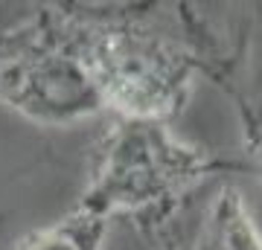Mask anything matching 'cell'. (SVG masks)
Returning a JSON list of instances; mask_svg holds the SVG:
<instances>
[{
	"mask_svg": "<svg viewBox=\"0 0 262 250\" xmlns=\"http://www.w3.org/2000/svg\"><path fill=\"white\" fill-rule=\"evenodd\" d=\"M96 93L120 120L163 122L181 108L192 58L175 24L155 6L56 3Z\"/></svg>",
	"mask_w": 262,
	"mask_h": 250,
	"instance_id": "1",
	"label": "cell"
},
{
	"mask_svg": "<svg viewBox=\"0 0 262 250\" xmlns=\"http://www.w3.org/2000/svg\"><path fill=\"white\" fill-rule=\"evenodd\" d=\"M0 105L50 128L105 111L56 3H0Z\"/></svg>",
	"mask_w": 262,
	"mask_h": 250,
	"instance_id": "2",
	"label": "cell"
},
{
	"mask_svg": "<svg viewBox=\"0 0 262 250\" xmlns=\"http://www.w3.org/2000/svg\"><path fill=\"white\" fill-rule=\"evenodd\" d=\"M195 169L198 157L169 137L160 122L120 120L99 151L79 207L99 218L146 213L181 192Z\"/></svg>",
	"mask_w": 262,
	"mask_h": 250,
	"instance_id": "3",
	"label": "cell"
},
{
	"mask_svg": "<svg viewBox=\"0 0 262 250\" xmlns=\"http://www.w3.org/2000/svg\"><path fill=\"white\" fill-rule=\"evenodd\" d=\"M108 221L76 207L61 221L24 236L15 250H102Z\"/></svg>",
	"mask_w": 262,
	"mask_h": 250,
	"instance_id": "4",
	"label": "cell"
},
{
	"mask_svg": "<svg viewBox=\"0 0 262 250\" xmlns=\"http://www.w3.org/2000/svg\"><path fill=\"white\" fill-rule=\"evenodd\" d=\"M195 250H262V236L236 195L219 198Z\"/></svg>",
	"mask_w": 262,
	"mask_h": 250,
	"instance_id": "5",
	"label": "cell"
}]
</instances>
